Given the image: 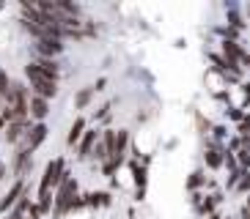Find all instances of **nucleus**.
I'll use <instances>...</instances> for the list:
<instances>
[{"mask_svg":"<svg viewBox=\"0 0 250 219\" xmlns=\"http://www.w3.org/2000/svg\"><path fill=\"white\" fill-rule=\"evenodd\" d=\"M63 173H66V167H63V159H52L50 164H47L44 175H42V183H39V195H50V192L61 183Z\"/></svg>","mask_w":250,"mask_h":219,"instance_id":"nucleus-1","label":"nucleus"},{"mask_svg":"<svg viewBox=\"0 0 250 219\" xmlns=\"http://www.w3.org/2000/svg\"><path fill=\"white\" fill-rule=\"evenodd\" d=\"M44 140H47V126L44 124H36L25 131V148H28V151H36Z\"/></svg>","mask_w":250,"mask_h":219,"instance_id":"nucleus-2","label":"nucleus"},{"mask_svg":"<svg viewBox=\"0 0 250 219\" xmlns=\"http://www.w3.org/2000/svg\"><path fill=\"white\" fill-rule=\"evenodd\" d=\"M96 137H99V131H96V129L83 131V137L77 140V143H80V146H77V156H80V159H88V156H91V148H94Z\"/></svg>","mask_w":250,"mask_h":219,"instance_id":"nucleus-3","label":"nucleus"},{"mask_svg":"<svg viewBox=\"0 0 250 219\" xmlns=\"http://www.w3.org/2000/svg\"><path fill=\"white\" fill-rule=\"evenodd\" d=\"M36 52L42 55V58H52V60H55V55L63 52V44L52 41V38H42V41H36Z\"/></svg>","mask_w":250,"mask_h":219,"instance_id":"nucleus-4","label":"nucleus"},{"mask_svg":"<svg viewBox=\"0 0 250 219\" xmlns=\"http://www.w3.org/2000/svg\"><path fill=\"white\" fill-rule=\"evenodd\" d=\"M22 192H25V183H22V181H17L14 186H11V189L6 192V195L0 197V214L8 211V208H11V205H14L17 200H20V197H22Z\"/></svg>","mask_w":250,"mask_h":219,"instance_id":"nucleus-5","label":"nucleus"},{"mask_svg":"<svg viewBox=\"0 0 250 219\" xmlns=\"http://www.w3.org/2000/svg\"><path fill=\"white\" fill-rule=\"evenodd\" d=\"M30 162H33V159H30V151L25 148V143H22V146L17 148V153H14V173L17 175H25L30 170Z\"/></svg>","mask_w":250,"mask_h":219,"instance_id":"nucleus-6","label":"nucleus"},{"mask_svg":"<svg viewBox=\"0 0 250 219\" xmlns=\"http://www.w3.org/2000/svg\"><path fill=\"white\" fill-rule=\"evenodd\" d=\"M30 129V121H14V124H8V129H6V143H20V140L25 137V131Z\"/></svg>","mask_w":250,"mask_h":219,"instance_id":"nucleus-7","label":"nucleus"},{"mask_svg":"<svg viewBox=\"0 0 250 219\" xmlns=\"http://www.w3.org/2000/svg\"><path fill=\"white\" fill-rule=\"evenodd\" d=\"M47 112H50V104L44 102V99H39V96H33V99H28V115H33L42 124L47 118Z\"/></svg>","mask_w":250,"mask_h":219,"instance_id":"nucleus-8","label":"nucleus"},{"mask_svg":"<svg viewBox=\"0 0 250 219\" xmlns=\"http://www.w3.org/2000/svg\"><path fill=\"white\" fill-rule=\"evenodd\" d=\"M30 85H33V91H36L39 99H44V102L58 93V82H50V80H33Z\"/></svg>","mask_w":250,"mask_h":219,"instance_id":"nucleus-9","label":"nucleus"},{"mask_svg":"<svg viewBox=\"0 0 250 219\" xmlns=\"http://www.w3.org/2000/svg\"><path fill=\"white\" fill-rule=\"evenodd\" d=\"M83 131H85V118H74L72 129H69V137H66V146H77V140L83 137Z\"/></svg>","mask_w":250,"mask_h":219,"instance_id":"nucleus-10","label":"nucleus"},{"mask_svg":"<svg viewBox=\"0 0 250 219\" xmlns=\"http://www.w3.org/2000/svg\"><path fill=\"white\" fill-rule=\"evenodd\" d=\"M204 159H206V164H209L212 170H217L223 164V151L217 146H209V148H206V153H204Z\"/></svg>","mask_w":250,"mask_h":219,"instance_id":"nucleus-11","label":"nucleus"},{"mask_svg":"<svg viewBox=\"0 0 250 219\" xmlns=\"http://www.w3.org/2000/svg\"><path fill=\"white\" fill-rule=\"evenodd\" d=\"M91 99H94V88H83L80 93L74 96V104H77V110H85L91 104Z\"/></svg>","mask_w":250,"mask_h":219,"instance_id":"nucleus-12","label":"nucleus"},{"mask_svg":"<svg viewBox=\"0 0 250 219\" xmlns=\"http://www.w3.org/2000/svg\"><path fill=\"white\" fill-rule=\"evenodd\" d=\"M8 93H11V80H8V74L3 72V69H0V99L6 102Z\"/></svg>","mask_w":250,"mask_h":219,"instance_id":"nucleus-13","label":"nucleus"},{"mask_svg":"<svg viewBox=\"0 0 250 219\" xmlns=\"http://www.w3.org/2000/svg\"><path fill=\"white\" fill-rule=\"evenodd\" d=\"M220 200H223V195H209V200H204V203H201V214H212L214 205L220 203Z\"/></svg>","mask_w":250,"mask_h":219,"instance_id":"nucleus-14","label":"nucleus"},{"mask_svg":"<svg viewBox=\"0 0 250 219\" xmlns=\"http://www.w3.org/2000/svg\"><path fill=\"white\" fill-rule=\"evenodd\" d=\"M204 183H206V175L198 170V173H192V175H190V181H187V189H198V186H204Z\"/></svg>","mask_w":250,"mask_h":219,"instance_id":"nucleus-15","label":"nucleus"},{"mask_svg":"<svg viewBox=\"0 0 250 219\" xmlns=\"http://www.w3.org/2000/svg\"><path fill=\"white\" fill-rule=\"evenodd\" d=\"M118 167H121V162H116V159H107V162H104V164H102L104 175H113V173H116Z\"/></svg>","mask_w":250,"mask_h":219,"instance_id":"nucleus-16","label":"nucleus"},{"mask_svg":"<svg viewBox=\"0 0 250 219\" xmlns=\"http://www.w3.org/2000/svg\"><path fill=\"white\" fill-rule=\"evenodd\" d=\"M198 129H201V134H206V131L212 129V124H209V121H204V118H198Z\"/></svg>","mask_w":250,"mask_h":219,"instance_id":"nucleus-17","label":"nucleus"},{"mask_svg":"<svg viewBox=\"0 0 250 219\" xmlns=\"http://www.w3.org/2000/svg\"><path fill=\"white\" fill-rule=\"evenodd\" d=\"M99 205H110V195L107 192H99Z\"/></svg>","mask_w":250,"mask_h":219,"instance_id":"nucleus-18","label":"nucleus"},{"mask_svg":"<svg viewBox=\"0 0 250 219\" xmlns=\"http://www.w3.org/2000/svg\"><path fill=\"white\" fill-rule=\"evenodd\" d=\"M104 85H107V80L102 77V80H96V85H91V88H94V93H96V91H104Z\"/></svg>","mask_w":250,"mask_h":219,"instance_id":"nucleus-19","label":"nucleus"},{"mask_svg":"<svg viewBox=\"0 0 250 219\" xmlns=\"http://www.w3.org/2000/svg\"><path fill=\"white\" fill-rule=\"evenodd\" d=\"M214 137H226V126H214Z\"/></svg>","mask_w":250,"mask_h":219,"instance_id":"nucleus-20","label":"nucleus"},{"mask_svg":"<svg viewBox=\"0 0 250 219\" xmlns=\"http://www.w3.org/2000/svg\"><path fill=\"white\" fill-rule=\"evenodd\" d=\"M209 219H223L220 214H209Z\"/></svg>","mask_w":250,"mask_h":219,"instance_id":"nucleus-21","label":"nucleus"},{"mask_svg":"<svg viewBox=\"0 0 250 219\" xmlns=\"http://www.w3.org/2000/svg\"><path fill=\"white\" fill-rule=\"evenodd\" d=\"M3 126H6V124H3V121H0V131H3Z\"/></svg>","mask_w":250,"mask_h":219,"instance_id":"nucleus-22","label":"nucleus"},{"mask_svg":"<svg viewBox=\"0 0 250 219\" xmlns=\"http://www.w3.org/2000/svg\"><path fill=\"white\" fill-rule=\"evenodd\" d=\"M0 104H3V99H0Z\"/></svg>","mask_w":250,"mask_h":219,"instance_id":"nucleus-23","label":"nucleus"},{"mask_svg":"<svg viewBox=\"0 0 250 219\" xmlns=\"http://www.w3.org/2000/svg\"><path fill=\"white\" fill-rule=\"evenodd\" d=\"M28 219H30V217H28Z\"/></svg>","mask_w":250,"mask_h":219,"instance_id":"nucleus-24","label":"nucleus"}]
</instances>
